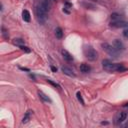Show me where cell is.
Masks as SVG:
<instances>
[{
  "label": "cell",
  "mask_w": 128,
  "mask_h": 128,
  "mask_svg": "<svg viewBox=\"0 0 128 128\" xmlns=\"http://www.w3.org/2000/svg\"><path fill=\"white\" fill-rule=\"evenodd\" d=\"M128 24V22L124 21L123 19L121 20H116V21H112L110 22V26L111 27H114V28H121V27H126Z\"/></svg>",
  "instance_id": "5b68a950"
},
{
  "label": "cell",
  "mask_w": 128,
  "mask_h": 128,
  "mask_svg": "<svg viewBox=\"0 0 128 128\" xmlns=\"http://www.w3.org/2000/svg\"><path fill=\"white\" fill-rule=\"evenodd\" d=\"M124 107H126V108H128V103H126V104H124Z\"/></svg>",
  "instance_id": "d4e9b609"
},
{
  "label": "cell",
  "mask_w": 128,
  "mask_h": 128,
  "mask_svg": "<svg viewBox=\"0 0 128 128\" xmlns=\"http://www.w3.org/2000/svg\"><path fill=\"white\" fill-rule=\"evenodd\" d=\"M61 70H62V72H63L65 75H67V76H69V77H75V76H76V74L74 73V71H73L71 68L67 67V66H63V67L61 68Z\"/></svg>",
  "instance_id": "ba28073f"
},
{
  "label": "cell",
  "mask_w": 128,
  "mask_h": 128,
  "mask_svg": "<svg viewBox=\"0 0 128 128\" xmlns=\"http://www.w3.org/2000/svg\"><path fill=\"white\" fill-rule=\"evenodd\" d=\"M123 35H124V37L128 38V24H127V26H126V27H124V30H123Z\"/></svg>",
  "instance_id": "44dd1931"
},
{
  "label": "cell",
  "mask_w": 128,
  "mask_h": 128,
  "mask_svg": "<svg viewBox=\"0 0 128 128\" xmlns=\"http://www.w3.org/2000/svg\"><path fill=\"white\" fill-rule=\"evenodd\" d=\"M121 19H122V17H121L120 14H118V13H112V14H111V20H112V21L121 20Z\"/></svg>",
  "instance_id": "e0dca14e"
},
{
  "label": "cell",
  "mask_w": 128,
  "mask_h": 128,
  "mask_svg": "<svg viewBox=\"0 0 128 128\" xmlns=\"http://www.w3.org/2000/svg\"><path fill=\"white\" fill-rule=\"evenodd\" d=\"M93 1H97V0H93Z\"/></svg>",
  "instance_id": "484cf974"
},
{
  "label": "cell",
  "mask_w": 128,
  "mask_h": 128,
  "mask_svg": "<svg viewBox=\"0 0 128 128\" xmlns=\"http://www.w3.org/2000/svg\"><path fill=\"white\" fill-rule=\"evenodd\" d=\"M80 71L82 73H88V72L91 71V67L88 64H86V63H82L80 65Z\"/></svg>",
  "instance_id": "7c38bea8"
},
{
  "label": "cell",
  "mask_w": 128,
  "mask_h": 128,
  "mask_svg": "<svg viewBox=\"0 0 128 128\" xmlns=\"http://www.w3.org/2000/svg\"><path fill=\"white\" fill-rule=\"evenodd\" d=\"M12 43H13L14 45L20 47V46L24 45V40H23L22 38H14V39L12 40Z\"/></svg>",
  "instance_id": "5bb4252c"
},
{
  "label": "cell",
  "mask_w": 128,
  "mask_h": 128,
  "mask_svg": "<svg viewBox=\"0 0 128 128\" xmlns=\"http://www.w3.org/2000/svg\"><path fill=\"white\" fill-rule=\"evenodd\" d=\"M35 13H36V17L38 19V21L40 23H44L47 19V12H45L44 10L40 9L39 7L35 6Z\"/></svg>",
  "instance_id": "277c9868"
},
{
  "label": "cell",
  "mask_w": 128,
  "mask_h": 128,
  "mask_svg": "<svg viewBox=\"0 0 128 128\" xmlns=\"http://www.w3.org/2000/svg\"><path fill=\"white\" fill-rule=\"evenodd\" d=\"M71 7H72V4H70V3H68V2H66L63 8H65V9H70Z\"/></svg>",
  "instance_id": "7402d4cb"
},
{
  "label": "cell",
  "mask_w": 128,
  "mask_h": 128,
  "mask_svg": "<svg viewBox=\"0 0 128 128\" xmlns=\"http://www.w3.org/2000/svg\"><path fill=\"white\" fill-rule=\"evenodd\" d=\"M32 112L33 111H31V110H28L26 113H25V115H24V117H23V119H22V123H27V122H29V120H30V117H31V114H32Z\"/></svg>",
  "instance_id": "4fadbf2b"
},
{
  "label": "cell",
  "mask_w": 128,
  "mask_h": 128,
  "mask_svg": "<svg viewBox=\"0 0 128 128\" xmlns=\"http://www.w3.org/2000/svg\"><path fill=\"white\" fill-rule=\"evenodd\" d=\"M126 118H127L126 112H124V111L118 112V114L116 115V118H115V123H122L126 120Z\"/></svg>",
  "instance_id": "8992f818"
},
{
  "label": "cell",
  "mask_w": 128,
  "mask_h": 128,
  "mask_svg": "<svg viewBox=\"0 0 128 128\" xmlns=\"http://www.w3.org/2000/svg\"><path fill=\"white\" fill-rule=\"evenodd\" d=\"M19 48H20V49H21L22 51H24L25 53H30V52H31V49H30L29 47L25 46V45H22V46H20Z\"/></svg>",
  "instance_id": "ffe728a7"
},
{
  "label": "cell",
  "mask_w": 128,
  "mask_h": 128,
  "mask_svg": "<svg viewBox=\"0 0 128 128\" xmlns=\"http://www.w3.org/2000/svg\"><path fill=\"white\" fill-rule=\"evenodd\" d=\"M101 47H102V49H103L105 52H107L110 56H112V57H114V58L118 57L119 52L115 49V47H114L113 45H111V44L105 42V43H102V44H101Z\"/></svg>",
  "instance_id": "7a4b0ae2"
},
{
  "label": "cell",
  "mask_w": 128,
  "mask_h": 128,
  "mask_svg": "<svg viewBox=\"0 0 128 128\" xmlns=\"http://www.w3.org/2000/svg\"><path fill=\"white\" fill-rule=\"evenodd\" d=\"M50 68H51V70H52L53 72H56V71H57V68H56L55 66H53V65H51V66H50Z\"/></svg>",
  "instance_id": "cb8c5ba5"
},
{
  "label": "cell",
  "mask_w": 128,
  "mask_h": 128,
  "mask_svg": "<svg viewBox=\"0 0 128 128\" xmlns=\"http://www.w3.org/2000/svg\"><path fill=\"white\" fill-rule=\"evenodd\" d=\"M84 53H85L86 58L89 59V60H91V61H94V60H96V59L98 58V53H97V51H96L95 49H93L92 47H87V48L85 49Z\"/></svg>",
  "instance_id": "3957f363"
},
{
  "label": "cell",
  "mask_w": 128,
  "mask_h": 128,
  "mask_svg": "<svg viewBox=\"0 0 128 128\" xmlns=\"http://www.w3.org/2000/svg\"><path fill=\"white\" fill-rule=\"evenodd\" d=\"M1 31H2V37L5 39V40H7L8 38H9V33H8V30L4 27V26H2L1 27Z\"/></svg>",
  "instance_id": "2e32d148"
},
{
  "label": "cell",
  "mask_w": 128,
  "mask_h": 128,
  "mask_svg": "<svg viewBox=\"0 0 128 128\" xmlns=\"http://www.w3.org/2000/svg\"><path fill=\"white\" fill-rule=\"evenodd\" d=\"M61 54H62V56H63V58L66 60V61H68V62H71V61H73V56L67 51V50H65V49H62L61 50Z\"/></svg>",
  "instance_id": "9c48e42d"
},
{
  "label": "cell",
  "mask_w": 128,
  "mask_h": 128,
  "mask_svg": "<svg viewBox=\"0 0 128 128\" xmlns=\"http://www.w3.org/2000/svg\"><path fill=\"white\" fill-rule=\"evenodd\" d=\"M76 97H77V99H78V101L82 104V105H84V100H83V98H82V95H81V93L78 91L77 93H76Z\"/></svg>",
  "instance_id": "d6986e66"
},
{
  "label": "cell",
  "mask_w": 128,
  "mask_h": 128,
  "mask_svg": "<svg viewBox=\"0 0 128 128\" xmlns=\"http://www.w3.org/2000/svg\"><path fill=\"white\" fill-rule=\"evenodd\" d=\"M114 47H115V49L120 53V52H122L124 49H125V47H124V44H123V42H121L120 40H118V39H116V40H114V42H113V44H112Z\"/></svg>",
  "instance_id": "52a82bcc"
},
{
  "label": "cell",
  "mask_w": 128,
  "mask_h": 128,
  "mask_svg": "<svg viewBox=\"0 0 128 128\" xmlns=\"http://www.w3.org/2000/svg\"><path fill=\"white\" fill-rule=\"evenodd\" d=\"M20 70H23V71H27V72H30V69L29 68H25V67H19Z\"/></svg>",
  "instance_id": "603a6c76"
},
{
  "label": "cell",
  "mask_w": 128,
  "mask_h": 128,
  "mask_svg": "<svg viewBox=\"0 0 128 128\" xmlns=\"http://www.w3.org/2000/svg\"><path fill=\"white\" fill-rule=\"evenodd\" d=\"M38 96H39V98H40L42 101H44V102H47V103H51V102H52V100H51L45 93H43L42 91H38Z\"/></svg>",
  "instance_id": "30bf717a"
},
{
  "label": "cell",
  "mask_w": 128,
  "mask_h": 128,
  "mask_svg": "<svg viewBox=\"0 0 128 128\" xmlns=\"http://www.w3.org/2000/svg\"><path fill=\"white\" fill-rule=\"evenodd\" d=\"M55 36L57 39H61L63 37V30L61 27H57L55 29Z\"/></svg>",
  "instance_id": "9a60e30c"
},
{
  "label": "cell",
  "mask_w": 128,
  "mask_h": 128,
  "mask_svg": "<svg viewBox=\"0 0 128 128\" xmlns=\"http://www.w3.org/2000/svg\"><path fill=\"white\" fill-rule=\"evenodd\" d=\"M102 66H103V69L107 72H124V71L128 70V68H126L122 64L113 63L107 59L102 61Z\"/></svg>",
  "instance_id": "6da1fadb"
},
{
  "label": "cell",
  "mask_w": 128,
  "mask_h": 128,
  "mask_svg": "<svg viewBox=\"0 0 128 128\" xmlns=\"http://www.w3.org/2000/svg\"><path fill=\"white\" fill-rule=\"evenodd\" d=\"M47 82H48V83H50L51 85H53L55 88H61V86H60L57 82H54V81H53V80H51V79H47Z\"/></svg>",
  "instance_id": "ac0fdd59"
},
{
  "label": "cell",
  "mask_w": 128,
  "mask_h": 128,
  "mask_svg": "<svg viewBox=\"0 0 128 128\" xmlns=\"http://www.w3.org/2000/svg\"><path fill=\"white\" fill-rule=\"evenodd\" d=\"M22 19L25 21V22H30L31 20V15H30V12L26 9H24L22 11Z\"/></svg>",
  "instance_id": "8fae6325"
}]
</instances>
